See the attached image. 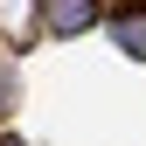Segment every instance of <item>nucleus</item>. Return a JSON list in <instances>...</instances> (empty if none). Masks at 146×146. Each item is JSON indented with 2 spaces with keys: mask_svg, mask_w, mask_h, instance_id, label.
Masks as SVG:
<instances>
[{
  "mask_svg": "<svg viewBox=\"0 0 146 146\" xmlns=\"http://www.w3.org/2000/svg\"><path fill=\"white\" fill-rule=\"evenodd\" d=\"M42 35H90V21H98V0H42Z\"/></svg>",
  "mask_w": 146,
  "mask_h": 146,
  "instance_id": "f257e3e1",
  "label": "nucleus"
},
{
  "mask_svg": "<svg viewBox=\"0 0 146 146\" xmlns=\"http://www.w3.org/2000/svg\"><path fill=\"white\" fill-rule=\"evenodd\" d=\"M111 42L125 56H146V7H118L111 14Z\"/></svg>",
  "mask_w": 146,
  "mask_h": 146,
  "instance_id": "f03ea898",
  "label": "nucleus"
},
{
  "mask_svg": "<svg viewBox=\"0 0 146 146\" xmlns=\"http://www.w3.org/2000/svg\"><path fill=\"white\" fill-rule=\"evenodd\" d=\"M7 104H14V90H7V63H0V118H7Z\"/></svg>",
  "mask_w": 146,
  "mask_h": 146,
  "instance_id": "7ed1b4c3",
  "label": "nucleus"
},
{
  "mask_svg": "<svg viewBox=\"0 0 146 146\" xmlns=\"http://www.w3.org/2000/svg\"><path fill=\"white\" fill-rule=\"evenodd\" d=\"M0 146H28V139H0Z\"/></svg>",
  "mask_w": 146,
  "mask_h": 146,
  "instance_id": "20e7f679",
  "label": "nucleus"
}]
</instances>
